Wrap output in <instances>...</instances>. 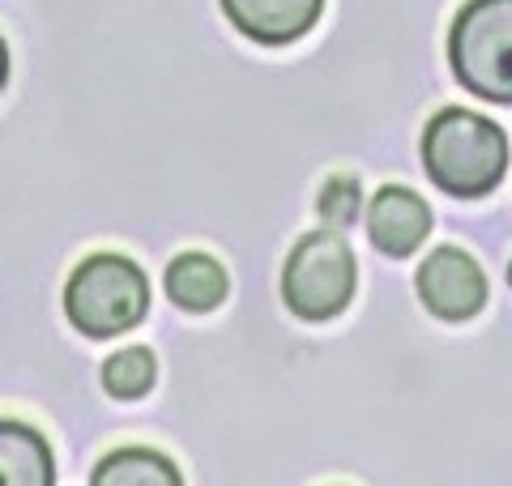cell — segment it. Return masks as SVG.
<instances>
[{
	"instance_id": "obj_7",
	"label": "cell",
	"mask_w": 512,
	"mask_h": 486,
	"mask_svg": "<svg viewBox=\"0 0 512 486\" xmlns=\"http://www.w3.org/2000/svg\"><path fill=\"white\" fill-rule=\"evenodd\" d=\"M320 9H325V0H222V13L239 35L269 47L303 39L320 22Z\"/></svg>"
},
{
	"instance_id": "obj_4",
	"label": "cell",
	"mask_w": 512,
	"mask_h": 486,
	"mask_svg": "<svg viewBox=\"0 0 512 486\" xmlns=\"http://www.w3.org/2000/svg\"><path fill=\"white\" fill-rule=\"evenodd\" d=\"M355 252L338 231L303 235L282 269V299L299 320H333L355 299Z\"/></svg>"
},
{
	"instance_id": "obj_1",
	"label": "cell",
	"mask_w": 512,
	"mask_h": 486,
	"mask_svg": "<svg viewBox=\"0 0 512 486\" xmlns=\"http://www.w3.org/2000/svg\"><path fill=\"white\" fill-rule=\"evenodd\" d=\"M423 167L448 197H487L508 171V137L478 111L444 107L423 133Z\"/></svg>"
},
{
	"instance_id": "obj_3",
	"label": "cell",
	"mask_w": 512,
	"mask_h": 486,
	"mask_svg": "<svg viewBox=\"0 0 512 486\" xmlns=\"http://www.w3.org/2000/svg\"><path fill=\"white\" fill-rule=\"evenodd\" d=\"M448 64L483 103H512V0H470L448 30Z\"/></svg>"
},
{
	"instance_id": "obj_14",
	"label": "cell",
	"mask_w": 512,
	"mask_h": 486,
	"mask_svg": "<svg viewBox=\"0 0 512 486\" xmlns=\"http://www.w3.org/2000/svg\"><path fill=\"white\" fill-rule=\"evenodd\" d=\"M508 282H512V265H508Z\"/></svg>"
},
{
	"instance_id": "obj_9",
	"label": "cell",
	"mask_w": 512,
	"mask_h": 486,
	"mask_svg": "<svg viewBox=\"0 0 512 486\" xmlns=\"http://www.w3.org/2000/svg\"><path fill=\"white\" fill-rule=\"evenodd\" d=\"M56 478V461L47 440L13 418H0V482L5 486H47Z\"/></svg>"
},
{
	"instance_id": "obj_10",
	"label": "cell",
	"mask_w": 512,
	"mask_h": 486,
	"mask_svg": "<svg viewBox=\"0 0 512 486\" xmlns=\"http://www.w3.org/2000/svg\"><path fill=\"white\" fill-rule=\"evenodd\" d=\"M90 478L99 486H158V482L175 486L180 482V469L154 448H120L107 461L94 465Z\"/></svg>"
},
{
	"instance_id": "obj_13",
	"label": "cell",
	"mask_w": 512,
	"mask_h": 486,
	"mask_svg": "<svg viewBox=\"0 0 512 486\" xmlns=\"http://www.w3.org/2000/svg\"><path fill=\"white\" fill-rule=\"evenodd\" d=\"M5 77H9V47L0 39V86H5Z\"/></svg>"
},
{
	"instance_id": "obj_8",
	"label": "cell",
	"mask_w": 512,
	"mask_h": 486,
	"mask_svg": "<svg viewBox=\"0 0 512 486\" xmlns=\"http://www.w3.org/2000/svg\"><path fill=\"white\" fill-rule=\"evenodd\" d=\"M163 286H167V299L180 307V312H214V307L227 299L231 278L214 256L205 252H184L175 256L163 273Z\"/></svg>"
},
{
	"instance_id": "obj_6",
	"label": "cell",
	"mask_w": 512,
	"mask_h": 486,
	"mask_svg": "<svg viewBox=\"0 0 512 486\" xmlns=\"http://www.w3.org/2000/svg\"><path fill=\"white\" fill-rule=\"evenodd\" d=\"M431 231V209L419 192L410 188H380L367 205V239L384 256H410L427 243Z\"/></svg>"
},
{
	"instance_id": "obj_12",
	"label": "cell",
	"mask_w": 512,
	"mask_h": 486,
	"mask_svg": "<svg viewBox=\"0 0 512 486\" xmlns=\"http://www.w3.org/2000/svg\"><path fill=\"white\" fill-rule=\"evenodd\" d=\"M359 205H363V192H359V180H350V175L329 180L325 192H320V218H325L333 231L359 222Z\"/></svg>"
},
{
	"instance_id": "obj_5",
	"label": "cell",
	"mask_w": 512,
	"mask_h": 486,
	"mask_svg": "<svg viewBox=\"0 0 512 486\" xmlns=\"http://www.w3.org/2000/svg\"><path fill=\"white\" fill-rule=\"evenodd\" d=\"M414 282H419L423 307L440 320H470L483 312V303H487L483 269H478V261L466 248H453V243L427 252V261L419 265V278Z\"/></svg>"
},
{
	"instance_id": "obj_2",
	"label": "cell",
	"mask_w": 512,
	"mask_h": 486,
	"mask_svg": "<svg viewBox=\"0 0 512 486\" xmlns=\"http://www.w3.org/2000/svg\"><path fill=\"white\" fill-rule=\"evenodd\" d=\"M150 312V282L128 256L120 252H94L73 269L64 286V316L77 333L107 342L128 329H137Z\"/></svg>"
},
{
	"instance_id": "obj_11",
	"label": "cell",
	"mask_w": 512,
	"mask_h": 486,
	"mask_svg": "<svg viewBox=\"0 0 512 486\" xmlns=\"http://www.w3.org/2000/svg\"><path fill=\"white\" fill-rule=\"evenodd\" d=\"M154 376H158V363H154V354L146 346L116 350L103 363V388H107L111 397H120V401L146 397L150 388H154Z\"/></svg>"
}]
</instances>
